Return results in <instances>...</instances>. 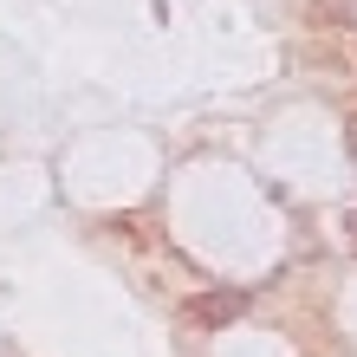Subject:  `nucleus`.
<instances>
[{
  "label": "nucleus",
  "instance_id": "f257e3e1",
  "mask_svg": "<svg viewBox=\"0 0 357 357\" xmlns=\"http://www.w3.org/2000/svg\"><path fill=\"white\" fill-rule=\"evenodd\" d=\"M338 13H344V20H351V26H357V0H338Z\"/></svg>",
  "mask_w": 357,
  "mask_h": 357
}]
</instances>
